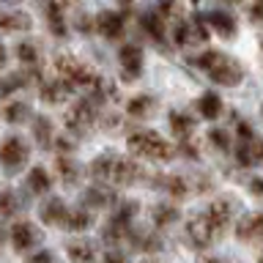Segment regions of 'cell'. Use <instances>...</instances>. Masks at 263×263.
I'll list each match as a JSON object with an SVG mask.
<instances>
[{
  "label": "cell",
  "mask_w": 263,
  "mask_h": 263,
  "mask_svg": "<svg viewBox=\"0 0 263 263\" xmlns=\"http://www.w3.org/2000/svg\"><path fill=\"white\" fill-rule=\"evenodd\" d=\"M90 173H93V178L102 181V184L126 186V184H135L143 170H140V164L132 162V159H123V156H115V154H104L90 164Z\"/></svg>",
  "instance_id": "cell-1"
},
{
  "label": "cell",
  "mask_w": 263,
  "mask_h": 263,
  "mask_svg": "<svg viewBox=\"0 0 263 263\" xmlns=\"http://www.w3.org/2000/svg\"><path fill=\"white\" fill-rule=\"evenodd\" d=\"M197 66L209 74V77L214 82H219V85H238L244 77L241 66H238L230 55L225 52H217V49H209V52H203L200 58H197Z\"/></svg>",
  "instance_id": "cell-2"
},
{
  "label": "cell",
  "mask_w": 263,
  "mask_h": 263,
  "mask_svg": "<svg viewBox=\"0 0 263 263\" xmlns=\"http://www.w3.org/2000/svg\"><path fill=\"white\" fill-rule=\"evenodd\" d=\"M126 143L137 156H145V159H156V162L173 159V145L164 137L154 135V132H132Z\"/></svg>",
  "instance_id": "cell-3"
},
{
  "label": "cell",
  "mask_w": 263,
  "mask_h": 263,
  "mask_svg": "<svg viewBox=\"0 0 263 263\" xmlns=\"http://www.w3.org/2000/svg\"><path fill=\"white\" fill-rule=\"evenodd\" d=\"M55 66H58V71H61V80L69 82L71 88H77V85H93V82H96V77L88 71V66L80 63L74 55L58 52L55 55Z\"/></svg>",
  "instance_id": "cell-4"
},
{
  "label": "cell",
  "mask_w": 263,
  "mask_h": 263,
  "mask_svg": "<svg viewBox=\"0 0 263 263\" xmlns=\"http://www.w3.org/2000/svg\"><path fill=\"white\" fill-rule=\"evenodd\" d=\"M28 156H30V148L22 137H8L0 143V164H3L6 170L22 167V164L28 162Z\"/></svg>",
  "instance_id": "cell-5"
},
{
  "label": "cell",
  "mask_w": 263,
  "mask_h": 263,
  "mask_svg": "<svg viewBox=\"0 0 263 263\" xmlns=\"http://www.w3.org/2000/svg\"><path fill=\"white\" fill-rule=\"evenodd\" d=\"M93 121H96V102L93 99H80V102L69 110V115H66V126L71 132L88 129Z\"/></svg>",
  "instance_id": "cell-6"
},
{
  "label": "cell",
  "mask_w": 263,
  "mask_h": 263,
  "mask_svg": "<svg viewBox=\"0 0 263 263\" xmlns=\"http://www.w3.org/2000/svg\"><path fill=\"white\" fill-rule=\"evenodd\" d=\"M230 217H233V203H230L228 197H222V200H214V203L209 205V211H205V219H209L214 236H222V233H225Z\"/></svg>",
  "instance_id": "cell-7"
},
{
  "label": "cell",
  "mask_w": 263,
  "mask_h": 263,
  "mask_svg": "<svg viewBox=\"0 0 263 263\" xmlns=\"http://www.w3.org/2000/svg\"><path fill=\"white\" fill-rule=\"evenodd\" d=\"M236 236L247 244L263 241V214H247V217H241V222L236 225Z\"/></svg>",
  "instance_id": "cell-8"
},
{
  "label": "cell",
  "mask_w": 263,
  "mask_h": 263,
  "mask_svg": "<svg viewBox=\"0 0 263 263\" xmlns=\"http://www.w3.org/2000/svg\"><path fill=\"white\" fill-rule=\"evenodd\" d=\"M118 61L123 66V77L126 80L140 77V69H143V49L137 44H123L121 52H118Z\"/></svg>",
  "instance_id": "cell-9"
},
{
  "label": "cell",
  "mask_w": 263,
  "mask_h": 263,
  "mask_svg": "<svg viewBox=\"0 0 263 263\" xmlns=\"http://www.w3.org/2000/svg\"><path fill=\"white\" fill-rule=\"evenodd\" d=\"M186 238L192 241V247H209L211 238H214V230L209 225V219H205V214L200 217H192L186 222Z\"/></svg>",
  "instance_id": "cell-10"
},
{
  "label": "cell",
  "mask_w": 263,
  "mask_h": 263,
  "mask_svg": "<svg viewBox=\"0 0 263 263\" xmlns=\"http://www.w3.org/2000/svg\"><path fill=\"white\" fill-rule=\"evenodd\" d=\"M11 244H14V250H30V247H36L39 244V230L30 225V222H14L11 225Z\"/></svg>",
  "instance_id": "cell-11"
},
{
  "label": "cell",
  "mask_w": 263,
  "mask_h": 263,
  "mask_svg": "<svg viewBox=\"0 0 263 263\" xmlns=\"http://www.w3.org/2000/svg\"><path fill=\"white\" fill-rule=\"evenodd\" d=\"M126 20H123V14L121 11H102L96 16V28H99V33L102 36H107V39H118V36H123V30H126V25H123Z\"/></svg>",
  "instance_id": "cell-12"
},
{
  "label": "cell",
  "mask_w": 263,
  "mask_h": 263,
  "mask_svg": "<svg viewBox=\"0 0 263 263\" xmlns=\"http://www.w3.org/2000/svg\"><path fill=\"white\" fill-rule=\"evenodd\" d=\"M69 93H71V85H69V82H63V80H47L44 85H41V99L49 102V104L66 102Z\"/></svg>",
  "instance_id": "cell-13"
},
{
  "label": "cell",
  "mask_w": 263,
  "mask_h": 263,
  "mask_svg": "<svg viewBox=\"0 0 263 263\" xmlns=\"http://www.w3.org/2000/svg\"><path fill=\"white\" fill-rule=\"evenodd\" d=\"M63 217H66V203L61 197H49L41 205V222L44 225H63Z\"/></svg>",
  "instance_id": "cell-14"
},
{
  "label": "cell",
  "mask_w": 263,
  "mask_h": 263,
  "mask_svg": "<svg viewBox=\"0 0 263 263\" xmlns=\"http://www.w3.org/2000/svg\"><path fill=\"white\" fill-rule=\"evenodd\" d=\"M209 22L214 25V30L219 33V36H225L230 39L236 33V22H233V16H230L228 11H222V8H214V11L209 14Z\"/></svg>",
  "instance_id": "cell-15"
},
{
  "label": "cell",
  "mask_w": 263,
  "mask_h": 263,
  "mask_svg": "<svg viewBox=\"0 0 263 263\" xmlns=\"http://www.w3.org/2000/svg\"><path fill=\"white\" fill-rule=\"evenodd\" d=\"M47 20H49V28H52L55 36H66V8L61 3H49L44 8Z\"/></svg>",
  "instance_id": "cell-16"
},
{
  "label": "cell",
  "mask_w": 263,
  "mask_h": 263,
  "mask_svg": "<svg viewBox=\"0 0 263 263\" xmlns=\"http://www.w3.org/2000/svg\"><path fill=\"white\" fill-rule=\"evenodd\" d=\"M63 225L69 228V230H88L90 225H93V217H90V211L85 209H74V211H66V217H63Z\"/></svg>",
  "instance_id": "cell-17"
},
{
  "label": "cell",
  "mask_w": 263,
  "mask_h": 263,
  "mask_svg": "<svg viewBox=\"0 0 263 263\" xmlns=\"http://www.w3.org/2000/svg\"><path fill=\"white\" fill-rule=\"evenodd\" d=\"M93 244H88V241H69V258L71 263H90L93 260Z\"/></svg>",
  "instance_id": "cell-18"
},
{
  "label": "cell",
  "mask_w": 263,
  "mask_h": 263,
  "mask_svg": "<svg viewBox=\"0 0 263 263\" xmlns=\"http://www.w3.org/2000/svg\"><path fill=\"white\" fill-rule=\"evenodd\" d=\"M154 222L159 228H170L173 222H178V209H176V205H170V203L154 205Z\"/></svg>",
  "instance_id": "cell-19"
},
{
  "label": "cell",
  "mask_w": 263,
  "mask_h": 263,
  "mask_svg": "<svg viewBox=\"0 0 263 263\" xmlns=\"http://www.w3.org/2000/svg\"><path fill=\"white\" fill-rule=\"evenodd\" d=\"M197 110H200V115L209 121L217 118L219 110H222V99L217 93H205V96H200V102H197Z\"/></svg>",
  "instance_id": "cell-20"
},
{
  "label": "cell",
  "mask_w": 263,
  "mask_h": 263,
  "mask_svg": "<svg viewBox=\"0 0 263 263\" xmlns=\"http://www.w3.org/2000/svg\"><path fill=\"white\" fill-rule=\"evenodd\" d=\"M0 28H8V30L30 28V16L22 11H0Z\"/></svg>",
  "instance_id": "cell-21"
},
{
  "label": "cell",
  "mask_w": 263,
  "mask_h": 263,
  "mask_svg": "<svg viewBox=\"0 0 263 263\" xmlns=\"http://www.w3.org/2000/svg\"><path fill=\"white\" fill-rule=\"evenodd\" d=\"M33 135L41 145H49L52 143V121L44 118V115H39L36 121H33Z\"/></svg>",
  "instance_id": "cell-22"
},
{
  "label": "cell",
  "mask_w": 263,
  "mask_h": 263,
  "mask_svg": "<svg viewBox=\"0 0 263 263\" xmlns=\"http://www.w3.org/2000/svg\"><path fill=\"white\" fill-rule=\"evenodd\" d=\"M170 126H173V132H176L178 137H189L192 129H195V121L189 118V115H184V112H173L170 115Z\"/></svg>",
  "instance_id": "cell-23"
},
{
  "label": "cell",
  "mask_w": 263,
  "mask_h": 263,
  "mask_svg": "<svg viewBox=\"0 0 263 263\" xmlns=\"http://www.w3.org/2000/svg\"><path fill=\"white\" fill-rule=\"evenodd\" d=\"M123 236H129V222H126V219H121V217H115L110 225L104 228V238L115 244V241H121Z\"/></svg>",
  "instance_id": "cell-24"
},
{
  "label": "cell",
  "mask_w": 263,
  "mask_h": 263,
  "mask_svg": "<svg viewBox=\"0 0 263 263\" xmlns=\"http://www.w3.org/2000/svg\"><path fill=\"white\" fill-rule=\"evenodd\" d=\"M28 186L33 189V192H47L49 189V173L44 167H33L30 170V176H28Z\"/></svg>",
  "instance_id": "cell-25"
},
{
  "label": "cell",
  "mask_w": 263,
  "mask_h": 263,
  "mask_svg": "<svg viewBox=\"0 0 263 263\" xmlns=\"http://www.w3.org/2000/svg\"><path fill=\"white\" fill-rule=\"evenodd\" d=\"M151 110H154V99L151 96H135L129 102V115H135V118H145Z\"/></svg>",
  "instance_id": "cell-26"
},
{
  "label": "cell",
  "mask_w": 263,
  "mask_h": 263,
  "mask_svg": "<svg viewBox=\"0 0 263 263\" xmlns=\"http://www.w3.org/2000/svg\"><path fill=\"white\" fill-rule=\"evenodd\" d=\"M85 200L90 203V205H107V203H112V192L107 186H90L88 192H85Z\"/></svg>",
  "instance_id": "cell-27"
},
{
  "label": "cell",
  "mask_w": 263,
  "mask_h": 263,
  "mask_svg": "<svg viewBox=\"0 0 263 263\" xmlns=\"http://www.w3.org/2000/svg\"><path fill=\"white\" fill-rule=\"evenodd\" d=\"M143 25H145V30L151 33L156 41H162V36H164V25H162V16H159V14L148 11V14L143 16Z\"/></svg>",
  "instance_id": "cell-28"
},
{
  "label": "cell",
  "mask_w": 263,
  "mask_h": 263,
  "mask_svg": "<svg viewBox=\"0 0 263 263\" xmlns=\"http://www.w3.org/2000/svg\"><path fill=\"white\" fill-rule=\"evenodd\" d=\"M3 112H6V121H8V123H20V121L28 118L30 110H28V104H25V102H11Z\"/></svg>",
  "instance_id": "cell-29"
},
{
  "label": "cell",
  "mask_w": 263,
  "mask_h": 263,
  "mask_svg": "<svg viewBox=\"0 0 263 263\" xmlns=\"http://www.w3.org/2000/svg\"><path fill=\"white\" fill-rule=\"evenodd\" d=\"M162 186L167 189L173 197H184L186 195V184H184V178H178V176H164Z\"/></svg>",
  "instance_id": "cell-30"
},
{
  "label": "cell",
  "mask_w": 263,
  "mask_h": 263,
  "mask_svg": "<svg viewBox=\"0 0 263 263\" xmlns=\"http://www.w3.org/2000/svg\"><path fill=\"white\" fill-rule=\"evenodd\" d=\"M58 170H61V176H66L63 181H74V178H77V164H74L71 156H58Z\"/></svg>",
  "instance_id": "cell-31"
},
{
  "label": "cell",
  "mask_w": 263,
  "mask_h": 263,
  "mask_svg": "<svg viewBox=\"0 0 263 263\" xmlns=\"http://www.w3.org/2000/svg\"><path fill=\"white\" fill-rule=\"evenodd\" d=\"M16 209H20V203H16L14 192H3V195H0V217H11Z\"/></svg>",
  "instance_id": "cell-32"
},
{
  "label": "cell",
  "mask_w": 263,
  "mask_h": 263,
  "mask_svg": "<svg viewBox=\"0 0 263 263\" xmlns=\"http://www.w3.org/2000/svg\"><path fill=\"white\" fill-rule=\"evenodd\" d=\"M16 58H20L22 63H28V66H36L39 52H36V47H33V44H20V47H16Z\"/></svg>",
  "instance_id": "cell-33"
},
{
  "label": "cell",
  "mask_w": 263,
  "mask_h": 263,
  "mask_svg": "<svg viewBox=\"0 0 263 263\" xmlns=\"http://www.w3.org/2000/svg\"><path fill=\"white\" fill-rule=\"evenodd\" d=\"M209 140H211L214 148H219V151H228V145H230L228 132H222V129H211V132H209Z\"/></svg>",
  "instance_id": "cell-34"
},
{
  "label": "cell",
  "mask_w": 263,
  "mask_h": 263,
  "mask_svg": "<svg viewBox=\"0 0 263 263\" xmlns=\"http://www.w3.org/2000/svg\"><path fill=\"white\" fill-rule=\"evenodd\" d=\"M16 85H20V77H8V80H3V82H0V96H8Z\"/></svg>",
  "instance_id": "cell-35"
},
{
  "label": "cell",
  "mask_w": 263,
  "mask_h": 263,
  "mask_svg": "<svg viewBox=\"0 0 263 263\" xmlns=\"http://www.w3.org/2000/svg\"><path fill=\"white\" fill-rule=\"evenodd\" d=\"M104 263H126V258H123L118 250H110V252L104 255Z\"/></svg>",
  "instance_id": "cell-36"
},
{
  "label": "cell",
  "mask_w": 263,
  "mask_h": 263,
  "mask_svg": "<svg viewBox=\"0 0 263 263\" xmlns=\"http://www.w3.org/2000/svg\"><path fill=\"white\" fill-rule=\"evenodd\" d=\"M30 263H52V252H39V255H33Z\"/></svg>",
  "instance_id": "cell-37"
},
{
  "label": "cell",
  "mask_w": 263,
  "mask_h": 263,
  "mask_svg": "<svg viewBox=\"0 0 263 263\" xmlns=\"http://www.w3.org/2000/svg\"><path fill=\"white\" fill-rule=\"evenodd\" d=\"M250 189H252L255 195H263V181H260V178H252V181H250Z\"/></svg>",
  "instance_id": "cell-38"
},
{
  "label": "cell",
  "mask_w": 263,
  "mask_h": 263,
  "mask_svg": "<svg viewBox=\"0 0 263 263\" xmlns=\"http://www.w3.org/2000/svg\"><path fill=\"white\" fill-rule=\"evenodd\" d=\"M252 20H258V22L263 20V3H255L252 6Z\"/></svg>",
  "instance_id": "cell-39"
},
{
  "label": "cell",
  "mask_w": 263,
  "mask_h": 263,
  "mask_svg": "<svg viewBox=\"0 0 263 263\" xmlns=\"http://www.w3.org/2000/svg\"><path fill=\"white\" fill-rule=\"evenodd\" d=\"M197 263H225V260H222V258H214V255H205V258H200Z\"/></svg>",
  "instance_id": "cell-40"
},
{
  "label": "cell",
  "mask_w": 263,
  "mask_h": 263,
  "mask_svg": "<svg viewBox=\"0 0 263 263\" xmlns=\"http://www.w3.org/2000/svg\"><path fill=\"white\" fill-rule=\"evenodd\" d=\"M3 63H6V47L0 44V66H3Z\"/></svg>",
  "instance_id": "cell-41"
},
{
  "label": "cell",
  "mask_w": 263,
  "mask_h": 263,
  "mask_svg": "<svg viewBox=\"0 0 263 263\" xmlns=\"http://www.w3.org/2000/svg\"><path fill=\"white\" fill-rule=\"evenodd\" d=\"M258 263H263V252H260V258H258Z\"/></svg>",
  "instance_id": "cell-42"
},
{
  "label": "cell",
  "mask_w": 263,
  "mask_h": 263,
  "mask_svg": "<svg viewBox=\"0 0 263 263\" xmlns=\"http://www.w3.org/2000/svg\"><path fill=\"white\" fill-rule=\"evenodd\" d=\"M145 263H156V260H145Z\"/></svg>",
  "instance_id": "cell-43"
}]
</instances>
